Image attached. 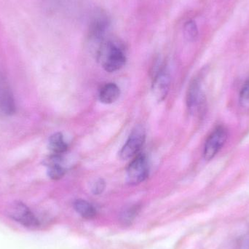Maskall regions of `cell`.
<instances>
[{"instance_id": "17", "label": "cell", "mask_w": 249, "mask_h": 249, "mask_svg": "<svg viewBox=\"0 0 249 249\" xmlns=\"http://www.w3.org/2000/svg\"><path fill=\"white\" fill-rule=\"evenodd\" d=\"M105 187H106V183L105 180L103 178H99L92 185V193L96 196L102 194L105 191Z\"/></svg>"}, {"instance_id": "14", "label": "cell", "mask_w": 249, "mask_h": 249, "mask_svg": "<svg viewBox=\"0 0 249 249\" xmlns=\"http://www.w3.org/2000/svg\"><path fill=\"white\" fill-rule=\"evenodd\" d=\"M184 38L189 42H194L198 37L199 32L197 23L193 20H189L184 23L183 27Z\"/></svg>"}, {"instance_id": "7", "label": "cell", "mask_w": 249, "mask_h": 249, "mask_svg": "<svg viewBox=\"0 0 249 249\" xmlns=\"http://www.w3.org/2000/svg\"><path fill=\"white\" fill-rule=\"evenodd\" d=\"M16 112L14 97L5 77L0 73V118H7Z\"/></svg>"}, {"instance_id": "8", "label": "cell", "mask_w": 249, "mask_h": 249, "mask_svg": "<svg viewBox=\"0 0 249 249\" xmlns=\"http://www.w3.org/2000/svg\"><path fill=\"white\" fill-rule=\"evenodd\" d=\"M171 85V77L168 70L160 68L155 73L152 83V90L157 102H161L166 98Z\"/></svg>"}, {"instance_id": "3", "label": "cell", "mask_w": 249, "mask_h": 249, "mask_svg": "<svg viewBox=\"0 0 249 249\" xmlns=\"http://www.w3.org/2000/svg\"><path fill=\"white\" fill-rule=\"evenodd\" d=\"M146 139V132L143 126L137 125L133 129L127 142L121 152L120 158L123 160H127L136 156L143 146Z\"/></svg>"}, {"instance_id": "6", "label": "cell", "mask_w": 249, "mask_h": 249, "mask_svg": "<svg viewBox=\"0 0 249 249\" xmlns=\"http://www.w3.org/2000/svg\"><path fill=\"white\" fill-rule=\"evenodd\" d=\"M206 104V98L202 89L200 79L196 78L189 86L187 94V105L192 114H199L203 110Z\"/></svg>"}, {"instance_id": "12", "label": "cell", "mask_w": 249, "mask_h": 249, "mask_svg": "<svg viewBox=\"0 0 249 249\" xmlns=\"http://www.w3.org/2000/svg\"><path fill=\"white\" fill-rule=\"evenodd\" d=\"M74 208L76 212L85 219H91L96 216V210L93 205L82 199L75 200Z\"/></svg>"}, {"instance_id": "13", "label": "cell", "mask_w": 249, "mask_h": 249, "mask_svg": "<svg viewBox=\"0 0 249 249\" xmlns=\"http://www.w3.org/2000/svg\"><path fill=\"white\" fill-rule=\"evenodd\" d=\"M67 143L64 139L62 133H55L49 139V149L53 154L61 155L67 150Z\"/></svg>"}, {"instance_id": "16", "label": "cell", "mask_w": 249, "mask_h": 249, "mask_svg": "<svg viewBox=\"0 0 249 249\" xmlns=\"http://www.w3.org/2000/svg\"><path fill=\"white\" fill-rule=\"evenodd\" d=\"M239 104L241 108L249 110V78L241 88L239 95Z\"/></svg>"}, {"instance_id": "5", "label": "cell", "mask_w": 249, "mask_h": 249, "mask_svg": "<svg viewBox=\"0 0 249 249\" xmlns=\"http://www.w3.org/2000/svg\"><path fill=\"white\" fill-rule=\"evenodd\" d=\"M149 175L147 160L144 155H139L130 162L127 169L126 181L129 185H138Z\"/></svg>"}, {"instance_id": "10", "label": "cell", "mask_w": 249, "mask_h": 249, "mask_svg": "<svg viewBox=\"0 0 249 249\" xmlns=\"http://www.w3.org/2000/svg\"><path fill=\"white\" fill-rule=\"evenodd\" d=\"M61 155H53L45 160V164L48 166V174L50 178L53 180H58L65 175L66 171L61 165Z\"/></svg>"}, {"instance_id": "1", "label": "cell", "mask_w": 249, "mask_h": 249, "mask_svg": "<svg viewBox=\"0 0 249 249\" xmlns=\"http://www.w3.org/2000/svg\"><path fill=\"white\" fill-rule=\"evenodd\" d=\"M96 58L108 72H115L122 69L126 62L125 53L119 42L106 39L96 51Z\"/></svg>"}, {"instance_id": "2", "label": "cell", "mask_w": 249, "mask_h": 249, "mask_svg": "<svg viewBox=\"0 0 249 249\" xmlns=\"http://www.w3.org/2000/svg\"><path fill=\"white\" fill-rule=\"evenodd\" d=\"M111 20L106 12L96 10L92 16L89 26V41L94 53L101 44L107 39V32L110 26Z\"/></svg>"}, {"instance_id": "4", "label": "cell", "mask_w": 249, "mask_h": 249, "mask_svg": "<svg viewBox=\"0 0 249 249\" xmlns=\"http://www.w3.org/2000/svg\"><path fill=\"white\" fill-rule=\"evenodd\" d=\"M228 136V130L223 125L217 126L212 132L206 140L203 151V156L206 160H211L217 155L225 145Z\"/></svg>"}, {"instance_id": "9", "label": "cell", "mask_w": 249, "mask_h": 249, "mask_svg": "<svg viewBox=\"0 0 249 249\" xmlns=\"http://www.w3.org/2000/svg\"><path fill=\"white\" fill-rule=\"evenodd\" d=\"M10 215L16 222L27 228H35L39 225L36 216L23 203L19 202L14 203L10 209Z\"/></svg>"}, {"instance_id": "15", "label": "cell", "mask_w": 249, "mask_h": 249, "mask_svg": "<svg viewBox=\"0 0 249 249\" xmlns=\"http://www.w3.org/2000/svg\"><path fill=\"white\" fill-rule=\"evenodd\" d=\"M139 211H140V207L137 205L127 208L121 214V222L125 225H130L137 216Z\"/></svg>"}, {"instance_id": "11", "label": "cell", "mask_w": 249, "mask_h": 249, "mask_svg": "<svg viewBox=\"0 0 249 249\" xmlns=\"http://www.w3.org/2000/svg\"><path fill=\"white\" fill-rule=\"evenodd\" d=\"M121 96L120 88L115 83H110L104 86L99 92V100L105 105H111L116 102Z\"/></svg>"}]
</instances>
